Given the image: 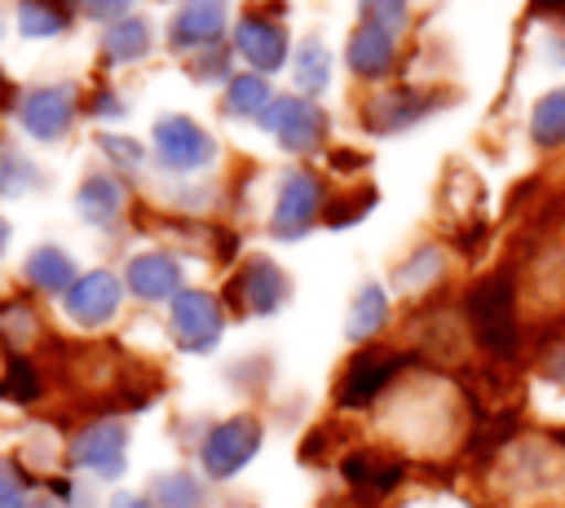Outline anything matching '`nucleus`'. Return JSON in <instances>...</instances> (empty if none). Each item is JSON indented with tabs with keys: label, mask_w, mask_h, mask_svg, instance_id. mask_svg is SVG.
Here are the masks:
<instances>
[{
	"label": "nucleus",
	"mask_w": 565,
	"mask_h": 508,
	"mask_svg": "<svg viewBox=\"0 0 565 508\" xmlns=\"http://www.w3.org/2000/svg\"><path fill=\"white\" fill-rule=\"evenodd\" d=\"M26 274H31V283L35 287H44V292H71V274H75V265H71V256L62 252V247H35L31 252V261H26Z\"/></svg>",
	"instance_id": "obj_22"
},
{
	"label": "nucleus",
	"mask_w": 565,
	"mask_h": 508,
	"mask_svg": "<svg viewBox=\"0 0 565 508\" xmlns=\"http://www.w3.org/2000/svg\"><path fill=\"white\" fill-rule=\"evenodd\" d=\"M344 208H331V225H344V221H353V216H362L371 203H375V190H358V194H349V199H340Z\"/></svg>",
	"instance_id": "obj_30"
},
{
	"label": "nucleus",
	"mask_w": 565,
	"mask_h": 508,
	"mask_svg": "<svg viewBox=\"0 0 565 508\" xmlns=\"http://www.w3.org/2000/svg\"><path fill=\"white\" fill-rule=\"evenodd\" d=\"M71 22L66 0H18V31L22 35H57Z\"/></svg>",
	"instance_id": "obj_21"
},
{
	"label": "nucleus",
	"mask_w": 565,
	"mask_h": 508,
	"mask_svg": "<svg viewBox=\"0 0 565 508\" xmlns=\"http://www.w3.org/2000/svg\"><path fill=\"white\" fill-rule=\"evenodd\" d=\"M260 124L278 137V146L287 150H318L322 146V133H327V115L313 97H274V106L260 115Z\"/></svg>",
	"instance_id": "obj_2"
},
{
	"label": "nucleus",
	"mask_w": 565,
	"mask_h": 508,
	"mask_svg": "<svg viewBox=\"0 0 565 508\" xmlns=\"http://www.w3.org/2000/svg\"><path fill=\"white\" fill-rule=\"evenodd\" d=\"M154 155L172 172H194V168H207L212 163L216 141L190 115H163L154 124Z\"/></svg>",
	"instance_id": "obj_3"
},
{
	"label": "nucleus",
	"mask_w": 565,
	"mask_h": 508,
	"mask_svg": "<svg viewBox=\"0 0 565 508\" xmlns=\"http://www.w3.org/2000/svg\"><path fill=\"white\" fill-rule=\"evenodd\" d=\"M234 44H238V53L256 66V71H278L282 62H287V31L278 27V22H260V18H243L238 22V31H234Z\"/></svg>",
	"instance_id": "obj_12"
},
{
	"label": "nucleus",
	"mask_w": 565,
	"mask_h": 508,
	"mask_svg": "<svg viewBox=\"0 0 565 508\" xmlns=\"http://www.w3.org/2000/svg\"><path fill=\"white\" fill-rule=\"evenodd\" d=\"M22 504V486L13 481V473L0 464V508H18Z\"/></svg>",
	"instance_id": "obj_34"
},
{
	"label": "nucleus",
	"mask_w": 565,
	"mask_h": 508,
	"mask_svg": "<svg viewBox=\"0 0 565 508\" xmlns=\"http://www.w3.org/2000/svg\"><path fill=\"white\" fill-rule=\"evenodd\" d=\"M115 305H119V278L106 274V269H93V274L75 278L71 292H66V314L75 322H88V327L106 322L115 314Z\"/></svg>",
	"instance_id": "obj_9"
},
{
	"label": "nucleus",
	"mask_w": 565,
	"mask_h": 508,
	"mask_svg": "<svg viewBox=\"0 0 565 508\" xmlns=\"http://www.w3.org/2000/svg\"><path fill=\"white\" fill-rule=\"evenodd\" d=\"M234 300L247 314H274L287 300V278L274 261H247V269L234 278Z\"/></svg>",
	"instance_id": "obj_10"
},
{
	"label": "nucleus",
	"mask_w": 565,
	"mask_h": 508,
	"mask_svg": "<svg viewBox=\"0 0 565 508\" xmlns=\"http://www.w3.org/2000/svg\"><path fill=\"white\" fill-rule=\"evenodd\" d=\"M4 243H9V225H4V216H0V252H4Z\"/></svg>",
	"instance_id": "obj_36"
},
{
	"label": "nucleus",
	"mask_w": 565,
	"mask_h": 508,
	"mask_svg": "<svg viewBox=\"0 0 565 508\" xmlns=\"http://www.w3.org/2000/svg\"><path fill=\"white\" fill-rule=\"evenodd\" d=\"M106 57L110 62H137L150 53V27L141 18H119L106 27V40H102Z\"/></svg>",
	"instance_id": "obj_18"
},
{
	"label": "nucleus",
	"mask_w": 565,
	"mask_h": 508,
	"mask_svg": "<svg viewBox=\"0 0 565 508\" xmlns=\"http://www.w3.org/2000/svg\"><path fill=\"white\" fill-rule=\"evenodd\" d=\"M172 331L185 349H199L207 353L216 340H221V309L207 292H181L177 305H172Z\"/></svg>",
	"instance_id": "obj_7"
},
{
	"label": "nucleus",
	"mask_w": 565,
	"mask_h": 508,
	"mask_svg": "<svg viewBox=\"0 0 565 508\" xmlns=\"http://www.w3.org/2000/svg\"><path fill=\"white\" fill-rule=\"evenodd\" d=\"M468 314H472V327L481 336V345L490 353H512L516 349V318H512V283L508 274H490L472 287L468 296Z\"/></svg>",
	"instance_id": "obj_1"
},
{
	"label": "nucleus",
	"mask_w": 565,
	"mask_h": 508,
	"mask_svg": "<svg viewBox=\"0 0 565 508\" xmlns=\"http://www.w3.org/2000/svg\"><path fill=\"white\" fill-rule=\"evenodd\" d=\"M110 508H146V504H141V499H132V495H119Z\"/></svg>",
	"instance_id": "obj_35"
},
{
	"label": "nucleus",
	"mask_w": 565,
	"mask_h": 508,
	"mask_svg": "<svg viewBox=\"0 0 565 508\" xmlns=\"http://www.w3.org/2000/svg\"><path fill=\"white\" fill-rule=\"evenodd\" d=\"M362 18H366V27L397 35L406 27V0H362Z\"/></svg>",
	"instance_id": "obj_29"
},
{
	"label": "nucleus",
	"mask_w": 565,
	"mask_h": 508,
	"mask_svg": "<svg viewBox=\"0 0 565 508\" xmlns=\"http://www.w3.org/2000/svg\"><path fill=\"white\" fill-rule=\"evenodd\" d=\"M256 446H260V424L256 420H225L207 433L203 464H207L212 477H230L256 455Z\"/></svg>",
	"instance_id": "obj_6"
},
{
	"label": "nucleus",
	"mask_w": 565,
	"mask_h": 508,
	"mask_svg": "<svg viewBox=\"0 0 565 508\" xmlns=\"http://www.w3.org/2000/svg\"><path fill=\"white\" fill-rule=\"evenodd\" d=\"M402 367V353H388V349H371V353H358L344 371V384H340V402L358 406V402H371L388 380L393 371Z\"/></svg>",
	"instance_id": "obj_11"
},
{
	"label": "nucleus",
	"mask_w": 565,
	"mask_h": 508,
	"mask_svg": "<svg viewBox=\"0 0 565 508\" xmlns=\"http://www.w3.org/2000/svg\"><path fill=\"white\" fill-rule=\"evenodd\" d=\"M102 150H106V155H115V159H119V163H128V168H137V163H141V146H137V141H128V137H110V133H106V137H102Z\"/></svg>",
	"instance_id": "obj_31"
},
{
	"label": "nucleus",
	"mask_w": 565,
	"mask_h": 508,
	"mask_svg": "<svg viewBox=\"0 0 565 508\" xmlns=\"http://www.w3.org/2000/svg\"><path fill=\"white\" fill-rule=\"evenodd\" d=\"M556 375H561V380H565V353H561V358H556Z\"/></svg>",
	"instance_id": "obj_37"
},
{
	"label": "nucleus",
	"mask_w": 565,
	"mask_h": 508,
	"mask_svg": "<svg viewBox=\"0 0 565 508\" xmlns=\"http://www.w3.org/2000/svg\"><path fill=\"white\" fill-rule=\"evenodd\" d=\"M132 0H79V9L88 13V18H124V9H128Z\"/></svg>",
	"instance_id": "obj_33"
},
{
	"label": "nucleus",
	"mask_w": 565,
	"mask_h": 508,
	"mask_svg": "<svg viewBox=\"0 0 565 508\" xmlns=\"http://www.w3.org/2000/svg\"><path fill=\"white\" fill-rule=\"evenodd\" d=\"M380 322H384V292H380L375 283H366V287L358 292V300H353L349 336H353V340H362V336H371Z\"/></svg>",
	"instance_id": "obj_25"
},
{
	"label": "nucleus",
	"mask_w": 565,
	"mask_h": 508,
	"mask_svg": "<svg viewBox=\"0 0 565 508\" xmlns=\"http://www.w3.org/2000/svg\"><path fill=\"white\" fill-rule=\"evenodd\" d=\"M344 473H349L358 486H375V490H388V486L402 477V468H397V464H380V455H353V459L344 464Z\"/></svg>",
	"instance_id": "obj_27"
},
{
	"label": "nucleus",
	"mask_w": 565,
	"mask_h": 508,
	"mask_svg": "<svg viewBox=\"0 0 565 508\" xmlns=\"http://www.w3.org/2000/svg\"><path fill=\"white\" fill-rule=\"evenodd\" d=\"M327 80H331V53H327V44L313 40V35L300 40V49H296V88H300V97L322 93Z\"/></svg>",
	"instance_id": "obj_20"
},
{
	"label": "nucleus",
	"mask_w": 565,
	"mask_h": 508,
	"mask_svg": "<svg viewBox=\"0 0 565 508\" xmlns=\"http://www.w3.org/2000/svg\"><path fill=\"white\" fill-rule=\"evenodd\" d=\"M349 66L358 71V75H384L388 66H393V35L388 31H380V27H358L353 35H349Z\"/></svg>",
	"instance_id": "obj_16"
},
{
	"label": "nucleus",
	"mask_w": 565,
	"mask_h": 508,
	"mask_svg": "<svg viewBox=\"0 0 565 508\" xmlns=\"http://www.w3.org/2000/svg\"><path fill=\"white\" fill-rule=\"evenodd\" d=\"M40 186V172L35 163L18 150V146H0V190L4 194H26Z\"/></svg>",
	"instance_id": "obj_24"
},
{
	"label": "nucleus",
	"mask_w": 565,
	"mask_h": 508,
	"mask_svg": "<svg viewBox=\"0 0 565 508\" xmlns=\"http://www.w3.org/2000/svg\"><path fill=\"white\" fill-rule=\"evenodd\" d=\"M119 208H124V190H119L115 177L93 172V177L79 186V216H84V221H93V225H110V221L119 216Z\"/></svg>",
	"instance_id": "obj_17"
},
{
	"label": "nucleus",
	"mask_w": 565,
	"mask_h": 508,
	"mask_svg": "<svg viewBox=\"0 0 565 508\" xmlns=\"http://www.w3.org/2000/svg\"><path fill=\"white\" fill-rule=\"evenodd\" d=\"M225 31V0H185L172 18L168 44L172 49H207Z\"/></svg>",
	"instance_id": "obj_8"
},
{
	"label": "nucleus",
	"mask_w": 565,
	"mask_h": 508,
	"mask_svg": "<svg viewBox=\"0 0 565 508\" xmlns=\"http://www.w3.org/2000/svg\"><path fill=\"white\" fill-rule=\"evenodd\" d=\"M181 283V269L168 252H141L128 261V287L146 300H159V296H172Z\"/></svg>",
	"instance_id": "obj_15"
},
{
	"label": "nucleus",
	"mask_w": 565,
	"mask_h": 508,
	"mask_svg": "<svg viewBox=\"0 0 565 508\" xmlns=\"http://www.w3.org/2000/svg\"><path fill=\"white\" fill-rule=\"evenodd\" d=\"M154 499L168 504V508H194V504H199V486H194V477H185V473H163V477L154 481Z\"/></svg>",
	"instance_id": "obj_28"
},
{
	"label": "nucleus",
	"mask_w": 565,
	"mask_h": 508,
	"mask_svg": "<svg viewBox=\"0 0 565 508\" xmlns=\"http://www.w3.org/2000/svg\"><path fill=\"white\" fill-rule=\"evenodd\" d=\"M428 97H419V93H380V97H371L366 106H362V124L371 128V133H402L406 124H415V119H424L428 115Z\"/></svg>",
	"instance_id": "obj_13"
},
{
	"label": "nucleus",
	"mask_w": 565,
	"mask_h": 508,
	"mask_svg": "<svg viewBox=\"0 0 565 508\" xmlns=\"http://www.w3.org/2000/svg\"><path fill=\"white\" fill-rule=\"evenodd\" d=\"M318 208H322V186H318V177L305 172V168H296V172H287L282 186H278V203H274V221H269V225H274L278 239H296V234H305V230L313 225Z\"/></svg>",
	"instance_id": "obj_4"
},
{
	"label": "nucleus",
	"mask_w": 565,
	"mask_h": 508,
	"mask_svg": "<svg viewBox=\"0 0 565 508\" xmlns=\"http://www.w3.org/2000/svg\"><path fill=\"white\" fill-rule=\"evenodd\" d=\"M9 393L13 398H35V375H31V367L22 358L9 362Z\"/></svg>",
	"instance_id": "obj_32"
},
{
	"label": "nucleus",
	"mask_w": 565,
	"mask_h": 508,
	"mask_svg": "<svg viewBox=\"0 0 565 508\" xmlns=\"http://www.w3.org/2000/svg\"><path fill=\"white\" fill-rule=\"evenodd\" d=\"M22 128L40 141H57L66 137L71 119H75V88L71 84H44V88H31L22 97Z\"/></svg>",
	"instance_id": "obj_5"
},
{
	"label": "nucleus",
	"mask_w": 565,
	"mask_h": 508,
	"mask_svg": "<svg viewBox=\"0 0 565 508\" xmlns=\"http://www.w3.org/2000/svg\"><path fill=\"white\" fill-rule=\"evenodd\" d=\"M530 133H534L539 146H561L565 141V88H552L534 102Z\"/></svg>",
	"instance_id": "obj_23"
},
{
	"label": "nucleus",
	"mask_w": 565,
	"mask_h": 508,
	"mask_svg": "<svg viewBox=\"0 0 565 508\" xmlns=\"http://www.w3.org/2000/svg\"><path fill=\"white\" fill-rule=\"evenodd\" d=\"M274 106V93L260 75H234L230 88H225V115H238V119H260L265 110Z\"/></svg>",
	"instance_id": "obj_19"
},
{
	"label": "nucleus",
	"mask_w": 565,
	"mask_h": 508,
	"mask_svg": "<svg viewBox=\"0 0 565 508\" xmlns=\"http://www.w3.org/2000/svg\"><path fill=\"white\" fill-rule=\"evenodd\" d=\"M437 274H441V252H437V247H419V252L397 269V287H402V292H419V287H428Z\"/></svg>",
	"instance_id": "obj_26"
},
{
	"label": "nucleus",
	"mask_w": 565,
	"mask_h": 508,
	"mask_svg": "<svg viewBox=\"0 0 565 508\" xmlns=\"http://www.w3.org/2000/svg\"><path fill=\"white\" fill-rule=\"evenodd\" d=\"M124 446H128V433L119 424H93V428L79 433L75 459L84 468H97L102 477H115L124 468Z\"/></svg>",
	"instance_id": "obj_14"
}]
</instances>
